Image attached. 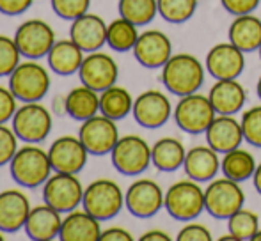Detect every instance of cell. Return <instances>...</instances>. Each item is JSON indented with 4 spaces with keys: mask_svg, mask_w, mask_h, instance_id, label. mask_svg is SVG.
<instances>
[{
    "mask_svg": "<svg viewBox=\"0 0 261 241\" xmlns=\"http://www.w3.org/2000/svg\"><path fill=\"white\" fill-rule=\"evenodd\" d=\"M46 59H48V66L55 75L71 76L79 73L80 66H82L84 50L73 39H61V41H55Z\"/></svg>",
    "mask_w": 261,
    "mask_h": 241,
    "instance_id": "obj_24",
    "label": "cell"
},
{
    "mask_svg": "<svg viewBox=\"0 0 261 241\" xmlns=\"http://www.w3.org/2000/svg\"><path fill=\"white\" fill-rule=\"evenodd\" d=\"M206 140L212 149L217 153H229L233 149L240 147L244 140V131L242 124L231 115L220 114L219 117L212 120L206 130Z\"/></svg>",
    "mask_w": 261,
    "mask_h": 241,
    "instance_id": "obj_22",
    "label": "cell"
},
{
    "mask_svg": "<svg viewBox=\"0 0 261 241\" xmlns=\"http://www.w3.org/2000/svg\"><path fill=\"white\" fill-rule=\"evenodd\" d=\"M224 9L231 14H251L259 6V0H220Z\"/></svg>",
    "mask_w": 261,
    "mask_h": 241,
    "instance_id": "obj_42",
    "label": "cell"
},
{
    "mask_svg": "<svg viewBox=\"0 0 261 241\" xmlns=\"http://www.w3.org/2000/svg\"><path fill=\"white\" fill-rule=\"evenodd\" d=\"M101 236L100 220L94 218L91 213L84 211H71L68 217L62 218L61 234L59 239L62 241H96Z\"/></svg>",
    "mask_w": 261,
    "mask_h": 241,
    "instance_id": "obj_23",
    "label": "cell"
},
{
    "mask_svg": "<svg viewBox=\"0 0 261 241\" xmlns=\"http://www.w3.org/2000/svg\"><path fill=\"white\" fill-rule=\"evenodd\" d=\"M32 2L34 0H0V13L6 16H20L32 6Z\"/></svg>",
    "mask_w": 261,
    "mask_h": 241,
    "instance_id": "obj_43",
    "label": "cell"
},
{
    "mask_svg": "<svg viewBox=\"0 0 261 241\" xmlns=\"http://www.w3.org/2000/svg\"><path fill=\"white\" fill-rule=\"evenodd\" d=\"M87 149L79 137L64 135L54 140L48 149L50 163H52L54 172H68L79 174L87 163Z\"/></svg>",
    "mask_w": 261,
    "mask_h": 241,
    "instance_id": "obj_14",
    "label": "cell"
},
{
    "mask_svg": "<svg viewBox=\"0 0 261 241\" xmlns=\"http://www.w3.org/2000/svg\"><path fill=\"white\" fill-rule=\"evenodd\" d=\"M229 41L242 52H254L261 46V20L252 14H240L229 27Z\"/></svg>",
    "mask_w": 261,
    "mask_h": 241,
    "instance_id": "obj_27",
    "label": "cell"
},
{
    "mask_svg": "<svg viewBox=\"0 0 261 241\" xmlns=\"http://www.w3.org/2000/svg\"><path fill=\"white\" fill-rule=\"evenodd\" d=\"M101 241H132V234L126 231V229H121V227H110L101 231L100 236Z\"/></svg>",
    "mask_w": 261,
    "mask_h": 241,
    "instance_id": "obj_44",
    "label": "cell"
},
{
    "mask_svg": "<svg viewBox=\"0 0 261 241\" xmlns=\"http://www.w3.org/2000/svg\"><path fill=\"white\" fill-rule=\"evenodd\" d=\"M256 162L252 155L245 149H233V151L226 153L222 160V172L226 177L233 181H245L254 174Z\"/></svg>",
    "mask_w": 261,
    "mask_h": 241,
    "instance_id": "obj_31",
    "label": "cell"
},
{
    "mask_svg": "<svg viewBox=\"0 0 261 241\" xmlns=\"http://www.w3.org/2000/svg\"><path fill=\"white\" fill-rule=\"evenodd\" d=\"M14 41L20 50L21 57L31 61H39L46 57L50 48L55 45V32L46 21L27 20L16 28Z\"/></svg>",
    "mask_w": 261,
    "mask_h": 241,
    "instance_id": "obj_9",
    "label": "cell"
},
{
    "mask_svg": "<svg viewBox=\"0 0 261 241\" xmlns=\"http://www.w3.org/2000/svg\"><path fill=\"white\" fill-rule=\"evenodd\" d=\"M134 110V100L124 87H109L100 96V112L112 120H121Z\"/></svg>",
    "mask_w": 261,
    "mask_h": 241,
    "instance_id": "obj_30",
    "label": "cell"
},
{
    "mask_svg": "<svg viewBox=\"0 0 261 241\" xmlns=\"http://www.w3.org/2000/svg\"><path fill=\"white\" fill-rule=\"evenodd\" d=\"M54 114L68 115V112H66V96H57L54 100Z\"/></svg>",
    "mask_w": 261,
    "mask_h": 241,
    "instance_id": "obj_46",
    "label": "cell"
},
{
    "mask_svg": "<svg viewBox=\"0 0 261 241\" xmlns=\"http://www.w3.org/2000/svg\"><path fill=\"white\" fill-rule=\"evenodd\" d=\"M164 206L176 220H192L206 209L204 192L194 181H178L167 190Z\"/></svg>",
    "mask_w": 261,
    "mask_h": 241,
    "instance_id": "obj_8",
    "label": "cell"
},
{
    "mask_svg": "<svg viewBox=\"0 0 261 241\" xmlns=\"http://www.w3.org/2000/svg\"><path fill=\"white\" fill-rule=\"evenodd\" d=\"M117 76H119V68L116 61L101 52H91L87 57H84L79 69L80 82L96 93H103L105 89L116 85Z\"/></svg>",
    "mask_w": 261,
    "mask_h": 241,
    "instance_id": "obj_13",
    "label": "cell"
},
{
    "mask_svg": "<svg viewBox=\"0 0 261 241\" xmlns=\"http://www.w3.org/2000/svg\"><path fill=\"white\" fill-rule=\"evenodd\" d=\"M52 163L48 151L38 147L36 144H25L18 147L16 155L9 163L11 177L21 188H38L45 185L52 176Z\"/></svg>",
    "mask_w": 261,
    "mask_h": 241,
    "instance_id": "obj_1",
    "label": "cell"
},
{
    "mask_svg": "<svg viewBox=\"0 0 261 241\" xmlns=\"http://www.w3.org/2000/svg\"><path fill=\"white\" fill-rule=\"evenodd\" d=\"M137 39V25L128 21L126 18H117V20L110 21V25L107 27V45L116 52L134 50Z\"/></svg>",
    "mask_w": 261,
    "mask_h": 241,
    "instance_id": "obj_32",
    "label": "cell"
},
{
    "mask_svg": "<svg viewBox=\"0 0 261 241\" xmlns=\"http://www.w3.org/2000/svg\"><path fill=\"white\" fill-rule=\"evenodd\" d=\"M62 217L48 204H41L31 209L25 222V234L34 241H52L61 234Z\"/></svg>",
    "mask_w": 261,
    "mask_h": 241,
    "instance_id": "obj_21",
    "label": "cell"
},
{
    "mask_svg": "<svg viewBox=\"0 0 261 241\" xmlns=\"http://www.w3.org/2000/svg\"><path fill=\"white\" fill-rule=\"evenodd\" d=\"M79 138L86 145L87 153L93 156H103L112 153L114 145L119 140L116 120L109 119L107 115H94L82 123L79 130Z\"/></svg>",
    "mask_w": 261,
    "mask_h": 241,
    "instance_id": "obj_12",
    "label": "cell"
},
{
    "mask_svg": "<svg viewBox=\"0 0 261 241\" xmlns=\"http://www.w3.org/2000/svg\"><path fill=\"white\" fill-rule=\"evenodd\" d=\"M134 117L142 128L164 126L171 117V101L160 91H146L134 101Z\"/></svg>",
    "mask_w": 261,
    "mask_h": 241,
    "instance_id": "obj_17",
    "label": "cell"
},
{
    "mask_svg": "<svg viewBox=\"0 0 261 241\" xmlns=\"http://www.w3.org/2000/svg\"><path fill=\"white\" fill-rule=\"evenodd\" d=\"M259 55H261V46H259Z\"/></svg>",
    "mask_w": 261,
    "mask_h": 241,
    "instance_id": "obj_51",
    "label": "cell"
},
{
    "mask_svg": "<svg viewBox=\"0 0 261 241\" xmlns=\"http://www.w3.org/2000/svg\"><path fill=\"white\" fill-rule=\"evenodd\" d=\"M100 110V96L96 91H93L87 85L73 87L66 94V112L73 120H84L94 117Z\"/></svg>",
    "mask_w": 261,
    "mask_h": 241,
    "instance_id": "obj_28",
    "label": "cell"
},
{
    "mask_svg": "<svg viewBox=\"0 0 261 241\" xmlns=\"http://www.w3.org/2000/svg\"><path fill=\"white\" fill-rule=\"evenodd\" d=\"M54 126L52 114L39 101L23 103L13 117V130L25 144H39L50 135Z\"/></svg>",
    "mask_w": 261,
    "mask_h": 241,
    "instance_id": "obj_5",
    "label": "cell"
},
{
    "mask_svg": "<svg viewBox=\"0 0 261 241\" xmlns=\"http://www.w3.org/2000/svg\"><path fill=\"white\" fill-rule=\"evenodd\" d=\"M0 241H4V232L0 231Z\"/></svg>",
    "mask_w": 261,
    "mask_h": 241,
    "instance_id": "obj_50",
    "label": "cell"
},
{
    "mask_svg": "<svg viewBox=\"0 0 261 241\" xmlns=\"http://www.w3.org/2000/svg\"><path fill=\"white\" fill-rule=\"evenodd\" d=\"M172 45L171 39L160 31H146L139 34V39L134 46V55L139 64L144 68L155 69L164 68V64L171 59Z\"/></svg>",
    "mask_w": 261,
    "mask_h": 241,
    "instance_id": "obj_16",
    "label": "cell"
},
{
    "mask_svg": "<svg viewBox=\"0 0 261 241\" xmlns=\"http://www.w3.org/2000/svg\"><path fill=\"white\" fill-rule=\"evenodd\" d=\"M107 27L109 25H105L100 16L86 13L73 20L69 39H73L84 52H98L107 43Z\"/></svg>",
    "mask_w": 261,
    "mask_h": 241,
    "instance_id": "obj_20",
    "label": "cell"
},
{
    "mask_svg": "<svg viewBox=\"0 0 261 241\" xmlns=\"http://www.w3.org/2000/svg\"><path fill=\"white\" fill-rule=\"evenodd\" d=\"M16 96L9 87L0 85V124H6L7 120H13L16 114Z\"/></svg>",
    "mask_w": 261,
    "mask_h": 241,
    "instance_id": "obj_40",
    "label": "cell"
},
{
    "mask_svg": "<svg viewBox=\"0 0 261 241\" xmlns=\"http://www.w3.org/2000/svg\"><path fill=\"white\" fill-rule=\"evenodd\" d=\"M112 165L123 176H139L151 163V147L139 135L119 138L112 149Z\"/></svg>",
    "mask_w": 261,
    "mask_h": 241,
    "instance_id": "obj_7",
    "label": "cell"
},
{
    "mask_svg": "<svg viewBox=\"0 0 261 241\" xmlns=\"http://www.w3.org/2000/svg\"><path fill=\"white\" fill-rule=\"evenodd\" d=\"M252 177H254V186H256V190L261 193V163L258 167H256V170H254V174H252Z\"/></svg>",
    "mask_w": 261,
    "mask_h": 241,
    "instance_id": "obj_47",
    "label": "cell"
},
{
    "mask_svg": "<svg viewBox=\"0 0 261 241\" xmlns=\"http://www.w3.org/2000/svg\"><path fill=\"white\" fill-rule=\"evenodd\" d=\"M141 241H171L164 231H149L141 236Z\"/></svg>",
    "mask_w": 261,
    "mask_h": 241,
    "instance_id": "obj_45",
    "label": "cell"
},
{
    "mask_svg": "<svg viewBox=\"0 0 261 241\" xmlns=\"http://www.w3.org/2000/svg\"><path fill=\"white\" fill-rule=\"evenodd\" d=\"M9 89L21 103L41 101L50 91V75L39 62L27 59L9 75Z\"/></svg>",
    "mask_w": 261,
    "mask_h": 241,
    "instance_id": "obj_3",
    "label": "cell"
},
{
    "mask_svg": "<svg viewBox=\"0 0 261 241\" xmlns=\"http://www.w3.org/2000/svg\"><path fill=\"white\" fill-rule=\"evenodd\" d=\"M185 170L190 179L194 181H210L217 176L220 169V160L217 151L212 147L197 145L192 147L185 156Z\"/></svg>",
    "mask_w": 261,
    "mask_h": 241,
    "instance_id": "obj_26",
    "label": "cell"
},
{
    "mask_svg": "<svg viewBox=\"0 0 261 241\" xmlns=\"http://www.w3.org/2000/svg\"><path fill=\"white\" fill-rule=\"evenodd\" d=\"M258 224L259 220L256 217V213L242 207V209H238L237 213L229 217V232L238 241L252 239V236L259 231Z\"/></svg>",
    "mask_w": 261,
    "mask_h": 241,
    "instance_id": "obj_35",
    "label": "cell"
},
{
    "mask_svg": "<svg viewBox=\"0 0 261 241\" xmlns=\"http://www.w3.org/2000/svg\"><path fill=\"white\" fill-rule=\"evenodd\" d=\"M156 2L160 16L171 23H183L190 20L197 7V0H156Z\"/></svg>",
    "mask_w": 261,
    "mask_h": 241,
    "instance_id": "obj_34",
    "label": "cell"
},
{
    "mask_svg": "<svg viewBox=\"0 0 261 241\" xmlns=\"http://www.w3.org/2000/svg\"><path fill=\"white\" fill-rule=\"evenodd\" d=\"M206 68L217 80H237L245 68L244 52L233 43H222L210 50Z\"/></svg>",
    "mask_w": 261,
    "mask_h": 241,
    "instance_id": "obj_18",
    "label": "cell"
},
{
    "mask_svg": "<svg viewBox=\"0 0 261 241\" xmlns=\"http://www.w3.org/2000/svg\"><path fill=\"white\" fill-rule=\"evenodd\" d=\"M20 57L14 38L0 34V76H9L20 64Z\"/></svg>",
    "mask_w": 261,
    "mask_h": 241,
    "instance_id": "obj_36",
    "label": "cell"
},
{
    "mask_svg": "<svg viewBox=\"0 0 261 241\" xmlns=\"http://www.w3.org/2000/svg\"><path fill=\"white\" fill-rule=\"evenodd\" d=\"M162 188L151 179H139L132 183L124 195L126 209L137 218H151L164 206Z\"/></svg>",
    "mask_w": 261,
    "mask_h": 241,
    "instance_id": "obj_15",
    "label": "cell"
},
{
    "mask_svg": "<svg viewBox=\"0 0 261 241\" xmlns=\"http://www.w3.org/2000/svg\"><path fill=\"white\" fill-rule=\"evenodd\" d=\"M185 147L172 137L160 138L151 147V162L162 172H172L185 163Z\"/></svg>",
    "mask_w": 261,
    "mask_h": 241,
    "instance_id": "obj_29",
    "label": "cell"
},
{
    "mask_svg": "<svg viewBox=\"0 0 261 241\" xmlns=\"http://www.w3.org/2000/svg\"><path fill=\"white\" fill-rule=\"evenodd\" d=\"M52 11L61 20H76L89 11L91 0H50Z\"/></svg>",
    "mask_w": 261,
    "mask_h": 241,
    "instance_id": "obj_38",
    "label": "cell"
},
{
    "mask_svg": "<svg viewBox=\"0 0 261 241\" xmlns=\"http://www.w3.org/2000/svg\"><path fill=\"white\" fill-rule=\"evenodd\" d=\"M242 131H244V138L251 145L261 147V105L259 107H252L242 117Z\"/></svg>",
    "mask_w": 261,
    "mask_h": 241,
    "instance_id": "obj_37",
    "label": "cell"
},
{
    "mask_svg": "<svg viewBox=\"0 0 261 241\" xmlns=\"http://www.w3.org/2000/svg\"><path fill=\"white\" fill-rule=\"evenodd\" d=\"M252 239H254V241H261V231L256 232V234L252 236Z\"/></svg>",
    "mask_w": 261,
    "mask_h": 241,
    "instance_id": "obj_48",
    "label": "cell"
},
{
    "mask_svg": "<svg viewBox=\"0 0 261 241\" xmlns=\"http://www.w3.org/2000/svg\"><path fill=\"white\" fill-rule=\"evenodd\" d=\"M210 101L217 114L233 115L244 107L247 94L245 89L237 80H219L215 85L210 89Z\"/></svg>",
    "mask_w": 261,
    "mask_h": 241,
    "instance_id": "obj_25",
    "label": "cell"
},
{
    "mask_svg": "<svg viewBox=\"0 0 261 241\" xmlns=\"http://www.w3.org/2000/svg\"><path fill=\"white\" fill-rule=\"evenodd\" d=\"M258 96H259V100H261V76H259V80H258Z\"/></svg>",
    "mask_w": 261,
    "mask_h": 241,
    "instance_id": "obj_49",
    "label": "cell"
},
{
    "mask_svg": "<svg viewBox=\"0 0 261 241\" xmlns=\"http://www.w3.org/2000/svg\"><path fill=\"white\" fill-rule=\"evenodd\" d=\"M162 82L172 94L189 96L204 83V68L190 53H178L164 64Z\"/></svg>",
    "mask_w": 261,
    "mask_h": 241,
    "instance_id": "obj_2",
    "label": "cell"
},
{
    "mask_svg": "<svg viewBox=\"0 0 261 241\" xmlns=\"http://www.w3.org/2000/svg\"><path fill=\"white\" fill-rule=\"evenodd\" d=\"M121 18L135 23L137 27L148 25L158 13L156 0H119L117 4Z\"/></svg>",
    "mask_w": 261,
    "mask_h": 241,
    "instance_id": "obj_33",
    "label": "cell"
},
{
    "mask_svg": "<svg viewBox=\"0 0 261 241\" xmlns=\"http://www.w3.org/2000/svg\"><path fill=\"white\" fill-rule=\"evenodd\" d=\"M245 202V193L237 181L224 177L212 181L204 190V206L208 213L215 218H229L238 209H242Z\"/></svg>",
    "mask_w": 261,
    "mask_h": 241,
    "instance_id": "obj_11",
    "label": "cell"
},
{
    "mask_svg": "<svg viewBox=\"0 0 261 241\" xmlns=\"http://www.w3.org/2000/svg\"><path fill=\"white\" fill-rule=\"evenodd\" d=\"M84 190L76 174L54 172L43 185V200L59 213H71L82 204Z\"/></svg>",
    "mask_w": 261,
    "mask_h": 241,
    "instance_id": "obj_6",
    "label": "cell"
},
{
    "mask_svg": "<svg viewBox=\"0 0 261 241\" xmlns=\"http://www.w3.org/2000/svg\"><path fill=\"white\" fill-rule=\"evenodd\" d=\"M179 241H210L212 234L204 225L199 224H189L187 227H183L178 234Z\"/></svg>",
    "mask_w": 261,
    "mask_h": 241,
    "instance_id": "obj_41",
    "label": "cell"
},
{
    "mask_svg": "<svg viewBox=\"0 0 261 241\" xmlns=\"http://www.w3.org/2000/svg\"><path fill=\"white\" fill-rule=\"evenodd\" d=\"M31 209V200L23 192L20 190L0 192V231L9 234L21 231Z\"/></svg>",
    "mask_w": 261,
    "mask_h": 241,
    "instance_id": "obj_19",
    "label": "cell"
},
{
    "mask_svg": "<svg viewBox=\"0 0 261 241\" xmlns=\"http://www.w3.org/2000/svg\"><path fill=\"white\" fill-rule=\"evenodd\" d=\"M124 195L119 185L112 179H96L84 190L82 206L100 222L117 217L123 209Z\"/></svg>",
    "mask_w": 261,
    "mask_h": 241,
    "instance_id": "obj_4",
    "label": "cell"
},
{
    "mask_svg": "<svg viewBox=\"0 0 261 241\" xmlns=\"http://www.w3.org/2000/svg\"><path fill=\"white\" fill-rule=\"evenodd\" d=\"M18 140L13 128H7L6 124H0V167L9 165L13 156L18 151Z\"/></svg>",
    "mask_w": 261,
    "mask_h": 241,
    "instance_id": "obj_39",
    "label": "cell"
},
{
    "mask_svg": "<svg viewBox=\"0 0 261 241\" xmlns=\"http://www.w3.org/2000/svg\"><path fill=\"white\" fill-rule=\"evenodd\" d=\"M174 119L183 131L199 135L206 131L212 120L215 119V108H213L210 98L194 93L179 100L174 110Z\"/></svg>",
    "mask_w": 261,
    "mask_h": 241,
    "instance_id": "obj_10",
    "label": "cell"
}]
</instances>
